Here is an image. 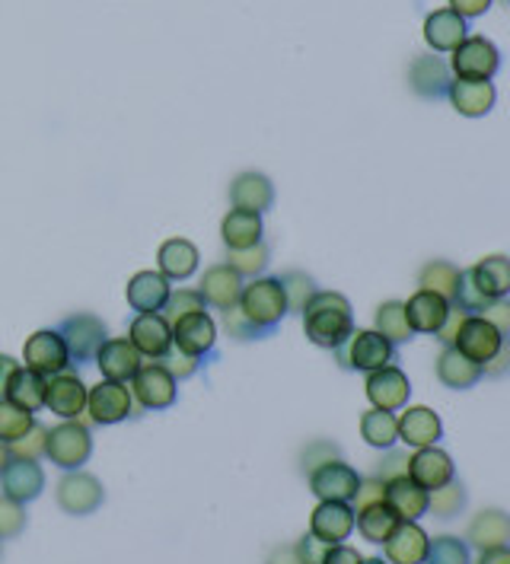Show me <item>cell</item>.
Returning <instances> with one entry per match:
<instances>
[{
  "label": "cell",
  "mask_w": 510,
  "mask_h": 564,
  "mask_svg": "<svg viewBox=\"0 0 510 564\" xmlns=\"http://www.w3.org/2000/svg\"><path fill=\"white\" fill-rule=\"evenodd\" d=\"M303 332L319 348H332V351L341 348L355 332L348 297H341L335 291H316V297L303 310Z\"/></svg>",
  "instance_id": "6da1fadb"
},
{
  "label": "cell",
  "mask_w": 510,
  "mask_h": 564,
  "mask_svg": "<svg viewBox=\"0 0 510 564\" xmlns=\"http://www.w3.org/2000/svg\"><path fill=\"white\" fill-rule=\"evenodd\" d=\"M240 313L256 332L278 326L281 316L287 313V300H284L281 281L278 278H259V281L246 284L240 294Z\"/></svg>",
  "instance_id": "7a4b0ae2"
},
{
  "label": "cell",
  "mask_w": 510,
  "mask_h": 564,
  "mask_svg": "<svg viewBox=\"0 0 510 564\" xmlns=\"http://www.w3.org/2000/svg\"><path fill=\"white\" fill-rule=\"evenodd\" d=\"M93 453V437L84 421H64L48 431L45 456L61 469H80Z\"/></svg>",
  "instance_id": "3957f363"
},
{
  "label": "cell",
  "mask_w": 510,
  "mask_h": 564,
  "mask_svg": "<svg viewBox=\"0 0 510 564\" xmlns=\"http://www.w3.org/2000/svg\"><path fill=\"white\" fill-rule=\"evenodd\" d=\"M341 367H351V370H363V373H373L380 367H390L392 360V341H387L377 328H363V332H351V338L335 348Z\"/></svg>",
  "instance_id": "277c9868"
},
{
  "label": "cell",
  "mask_w": 510,
  "mask_h": 564,
  "mask_svg": "<svg viewBox=\"0 0 510 564\" xmlns=\"http://www.w3.org/2000/svg\"><path fill=\"white\" fill-rule=\"evenodd\" d=\"M498 67H501V55L495 42H488L485 35H466L453 48V70L463 80H491Z\"/></svg>",
  "instance_id": "5b68a950"
},
{
  "label": "cell",
  "mask_w": 510,
  "mask_h": 564,
  "mask_svg": "<svg viewBox=\"0 0 510 564\" xmlns=\"http://www.w3.org/2000/svg\"><path fill=\"white\" fill-rule=\"evenodd\" d=\"M360 476L341 459H329L323 466H316L310 473V491L319 498V501H345L351 505V498L358 495Z\"/></svg>",
  "instance_id": "8992f818"
},
{
  "label": "cell",
  "mask_w": 510,
  "mask_h": 564,
  "mask_svg": "<svg viewBox=\"0 0 510 564\" xmlns=\"http://www.w3.org/2000/svg\"><path fill=\"white\" fill-rule=\"evenodd\" d=\"M131 395L141 409H170L176 402V377L163 364H148L131 377Z\"/></svg>",
  "instance_id": "52a82bcc"
},
{
  "label": "cell",
  "mask_w": 510,
  "mask_h": 564,
  "mask_svg": "<svg viewBox=\"0 0 510 564\" xmlns=\"http://www.w3.org/2000/svg\"><path fill=\"white\" fill-rule=\"evenodd\" d=\"M501 345H504V335L491 326V323H485L481 316H466V323L459 326V335H456V341H453V348H456L459 355L476 360L479 367H485L491 357L498 355Z\"/></svg>",
  "instance_id": "ba28073f"
},
{
  "label": "cell",
  "mask_w": 510,
  "mask_h": 564,
  "mask_svg": "<svg viewBox=\"0 0 510 564\" xmlns=\"http://www.w3.org/2000/svg\"><path fill=\"white\" fill-rule=\"evenodd\" d=\"M412 395L409 387V377L399 370V367H380L373 373H367V399L373 409H383V412H395V409H405Z\"/></svg>",
  "instance_id": "9c48e42d"
},
{
  "label": "cell",
  "mask_w": 510,
  "mask_h": 564,
  "mask_svg": "<svg viewBox=\"0 0 510 564\" xmlns=\"http://www.w3.org/2000/svg\"><path fill=\"white\" fill-rule=\"evenodd\" d=\"M128 341L138 348L141 357L160 360L173 348V326L160 313H138V319L131 323V332H128Z\"/></svg>",
  "instance_id": "30bf717a"
},
{
  "label": "cell",
  "mask_w": 510,
  "mask_h": 564,
  "mask_svg": "<svg viewBox=\"0 0 510 564\" xmlns=\"http://www.w3.org/2000/svg\"><path fill=\"white\" fill-rule=\"evenodd\" d=\"M87 417L96 424H119L131 412V392L112 383V380H102L93 389H87Z\"/></svg>",
  "instance_id": "8fae6325"
},
{
  "label": "cell",
  "mask_w": 510,
  "mask_h": 564,
  "mask_svg": "<svg viewBox=\"0 0 510 564\" xmlns=\"http://www.w3.org/2000/svg\"><path fill=\"white\" fill-rule=\"evenodd\" d=\"M67 345H64V338H61V332H35L30 335V341H26V348H23V360H26V367L35 370V373H42V377H55L61 373L64 367H67Z\"/></svg>",
  "instance_id": "7c38bea8"
},
{
  "label": "cell",
  "mask_w": 510,
  "mask_h": 564,
  "mask_svg": "<svg viewBox=\"0 0 510 564\" xmlns=\"http://www.w3.org/2000/svg\"><path fill=\"white\" fill-rule=\"evenodd\" d=\"M61 338L67 345V355L77 357V360H90L106 345V326H102V319H96L90 313H77V316L64 319Z\"/></svg>",
  "instance_id": "4fadbf2b"
},
{
  "label": "cell",
  "mask_w": 510,
  "mask_h": 564,
  "mask_svg": "<svg viewBox=\"0 0 510 564\" xmlns=\"http://www.w3.org/2000/svg\"><path fill=\"white\" fill-rule=\"evenodd\" d=\"M45 405H48V412H55L58 417L74 421V417L87 409V387L80 383L77 373L61 370V373H55L45 383Z\"/></svg>",
  "instance_id": "5bb4252c"
},
{
  "label": "cell",
  "mask_w": 510,
  "mask_h": 564,
  "mask_svg": "<svg viewBox=\"0 0 510 564\" xmlns=\"http://www.w3.org/2000/svg\"><path fill=\"white\" fill-rule=\"evenodd\" d=\"M409 478L421 485L424 491H437L456 478L453 459L437 446H421V449H415V456H409Z\"/></svg>",
  "instance_id": "9a60e30c"
},
{
  "label": "cell",
  "mask_w": 510,
  "mask_h": 564,
  "mask_svg": "<svg viewBox=\"0 0 510 564\" xmlns=\"http://www.w3.org/2000/svg\"><path fill=\"white\" fill-rule=\"evenodd\" d=\"M355 530V507L345 501H319V507L310 517V533L323 539L326 545L345 542Z\"/></svg>",
  "instance_id": "2e32d148"
},
{
  "label": "cell",
  "mask_w": 510,
  "mask_h": 564,
  "mask_svg": "<svg viewBox=\"0 0 510 564\" xmlns=\"http://www.w3.org/2000/svg\"><path fill=\"white\" fill-rule=\"evenodd\" d=\"M447 96H451L453 109H456L459 116H466V119H481V116H488V112L495 109V99H498L491 80H463V77L451 80Z\"/></svg>",
  "instance_id": "e0dca14e"
},
{
  "label": "cell",
  "mask_w": 510,
  "mask_h": 564,
  "mask_svg": "<svg viewBox=\"0 0 510 564\" xmlns=\"http://www.w3.org/2000/svg\"><path fill=\"white\" fill-rule=\"evenodd\" d=\"M469 278V284L476 288V294L485 297L488 303L491 300H504L510 297V259L508 256H488L481 259L469 271H463Z\"/></svg>",
  "instance_id": "ac0fdd59"
},
{
  "label": "cell",
  "mask_w": 510,
  "mask_h": 564,
  "mask_svg": "<svg viewBox=\"0 0 510 564\" xmlns=\"http://www.w3.org/2000/svg\"><path fill=\"white\" fill-rule=\"evenodd\" d=\"M58 505L74 513V517H84L96 507L102 505V485L99 478L87 476V473H70L58 481Z\"/></svg>",
  "instance_id": "d6986e66"
},
{
  "label": "cell",
  "mask_w": 510,
  "mask_h": 564,
  "mask_svg": "<svg viewBox=\"0 0 510 564\" xmlns=\"http://www.w3.org/2000/svg\"><path fill=\"white\" fill-rule=\"evenodd\" d=\"M99 373L112 383H124L141 370V355L128 338H106V345L96 355Z\"/></svg>",
  "instance_id": "ffe728a7"
},
{
  "label": "cell",
  "mask_w": 510,
  "mask_h": 564,
  "mask_svg": "<svg viewBox=\"0 0 510 564\" xmlns=\"http://www.w3.org/2000/svg\"><path fill=\"white\" fill-rule=\"evenodd\" d=\"M214 341H217V326H214L208 313L182 316L180 323L173 326V348H180L182 355L202 357L214 348Z\"/></svg>",
  "instance_id": "44dd1931"
},
{
  "label": "cell",
  "mask_w": 510,
  "mask_h": 564,
  "mask_svg": "<svg viewBox=\"0 0 510 564\" xmlns=\"http://www.w3.org/2000/svg\"><path fill=\"white\" fill-rule=\"evenodd\" d=\"M427 533L412 520H399V527L392 530L390 539L383 542L387 549V562L390 564H424L427 555Z\"/></svg>",
  "instance_id": "7402d4cb"
},
{
  "label": "cell",
  "mask_w": 510,
  "mask_h": 564,
  "mask_svg": "<svg viewBox=\"0 0 510 564\" xmlns=\"http://www.w3.org/2000/svg\"><path fill=\"white\" fill-rule=\"evenodd\" d=\"M441 434H444V424H441L437 412H431L427 405H412L399 415V441L402 444L415 446V449L434 446L441 441Z\"/></svg>",
  "instance_id": "603a6c76"
},
{
  "label": "cell",
  "mask_w": 510,
  "mask_h": 564,
  "mask_svg": "<svg viewBox=\"0 0 510 564\" xmlns=\"http://www.w3.org/2000/svg\"><path fill=\"white\" fill-rule=\"evenodd\" d=\"M202 300L217 310H234L242 294V274L230 265H214L202 278Z\"/></svg>",
  "instance_id": "cb8c5ba5"
},
{
  "label": "cell",
  "mask_w": 510,
  "mask_h": 564,
  "mask_svg": "<svg viewBox=\"0 0 510 564\" xmlns=\"http://www.w3.org/2000/svg\"><path fill=\"white\" fill-rule=\"evenodd\" d=\"M0 485H3V495H7V498L26 505V501H32V498L42 491L45 476H42V469H39L35 459H17V456H13V459L7 463V469L0 473Z\"/></svg>",
  "instance_id": "d4e9b609"
},
{
  "label": "cell",
  "mask_w": 510,
  "mask_h": 564,
  "mask_svg": "<svg viewBox=\"0 0 510 564\" xmlns=\"http://www.w3.org/2000/svg\"><path fill=\"white\" fill-rule=\"evenodd\" d=\"M466 542L476 545L479 552L485 549H501V545H510V517L498 507H488L476 513L469 520V530H466Z\"/></svg>",
  "instance_id": "484cf974"
},
{
  "label": "cell",
  "mask_w": 510,
  "mask_h": 564,
  "mask_svg": "<svg viewBox=\"0 0 510 564\" xmlns=\"http://www.w3.org/2000/svg\"><path fill=\"white\" fill-rule=\"evenodd\" d=\"M409 84L424 99H437L451 87V67H447V61H441L437 55H421L409 67Z\"/></svg>",
  "instance_id": "4316f807"
},
{
  "label": "cell",
  "mask_w": 510,
  "mask_h": 564,
  "mask_svg": "<svg viewBox=\"0 0 510 564\" xmlns=\"http://www.w3.org/2000/svg\"><path fill=\"white\" fill-rule=\"evenodd\" d=\"M451 306L444 297H437V294H431V291H419V294H412L409 303H405V316H409V326L412 332H441V326L447 323V316H451Z\"/></svg>",
  "instance_id": "83f0119b"
},
{
  "label": "cell",
  "mask_w": 510,
  "mask_h": 564,
  "mask_svg": "<svg viewBox=\"0 0 510 564\" xmlns=\"http://www.w3.org/2000/svg\"><path fill=\"white\" fill-rule=\"evenodd\" d=\"M166 297H170V278H163L160 271H138L128 281V303L138 313H156V310H163Z\"/></svg>",
  "instance_id": "f1b7e54d"
},
{
  "label": "cell",
  "mask_w": 510,
  "mask_h": 564,
  "mask_svg": "<svg viewBox=\"0 0 510 564\" xmlns=\"http://www.w3.org/2000/svg\"><path fill=\"white\" fill-rule=\"evenodd\" d=\"M427 498H431V491H424V488L415 485L409 476L387 481V505L392 507V513H395L399 520L419 523V517L427 513Z\"/></svg>",
  "instance_id": "f546056e"
},
{
  "label": "cell",
  "mask_w": 510,
  "mask_h": 564,
  "mask_svg": "<svg viewBox=\"0 0 510 564\" xmlns=\"http://www.w3.org/2000/svg\"><path fill=\"white\" fill-rule=\"evenodd\" d=\"M156 265H160V274L170 278V281H185L195 274L198 268V249L188 242V239L173 237L166 239L156 252Z\"/></svg>",
  "instance_id": "4dcf8cb0"
},
{
  "label": "cell",
  "mask_w": 510,
  "mask_h": 564,
  "mask_svg": "<svg viewBox=\"0 0 510 564\" xmlns=\"http://www.w3.org/2000/svg\"><path fill=\"white\" fill-rule=\"evenodd\" d=\"M463 39H466V20L459 13H453L451 7L447 10H434L424 20V42L434 52H453Z\"/></svg>",
  "instance_id": "1f68e13d"
},
{
  "label": "cell",
  "mask_w": 510,
  "mask_h": 564,
  "mask_svg": "<svg viewBox=\"0 0 510 564\" xmlns=\"http://www.w3.org/2000/svg\"><path fill=\"white\" fill-rule=\"evenodd\" d=\"M230 202L234 208L252 210V214H262L271 208L274 202V188H271L269 176L262 173H240L230 185Z\"/></svg>",
  "instance_id": "d6a6232c"
},
{
  "label": "cell",
  "mask_w": 510,
  "mask_h": 564,
  "mask_svg": "<svg viewBox=\"0 0 510 564\" xmlns=\"http://www.w3.org/2000/svg\"><path fill=\"white\" fill-rule=\"evenodd\" d=\"M45 377L42 373H35L30 367H17L13 373H10V380H7V387H3V399H10V402H17L20 409H26V412H39L42 405H45Z\"/></svg>",
  "instance_id": "836d02e7"
},
{
  "label": "cell",
  "mask_w": 510,
  "mask_h": 564,
  "mask_svg": "<svg viewBox=\"0 0 510 564\" xmlns=\"http://www.w3.org/2000/svg\"><path fill=\"white\" fill-rule=\"evenodd\" d=\"M437 380L451 389H469L481 380V367L466 355H459L451 345L437 357Z\"/></svg>",
  "instance_id": "e575fe53"
},
{
  "label": "cell",
  "mask_w": 510,
  "mask_h": 564,
  "mask_svg": "<svg viewBox=\"0 0 510 564\" xmlns=\"http://www.w3.org/2000/svg\"><path fill=\"white\" fill-rule=\"evenodd\" d=\"M220 237L227 242V249H249L262 242V217L252 210L234 208L220 224Z\"/></svg>",
  "instance_id": "d590c367"
},
{
  "label": "cell",
  "mask_w": 510,
  "mask_h": 564,
  "mask_svg": "<svg viewBox=\"0 0 510 564\" xmlns=\"http://www.w3.org/2000/svg\"><path fill=\"white\" fill-rule=\"evenodd\" d=\"M459 281H463V271L453 262H444V259L427 262L419 274L421 291H431V294L444 297L447 303H456V297H459Z\"/></svg>",
  "instance_id": "8d00e7d4"
},
{
  "label": "cell",
  "mask_w": 510,
  "mask_h": 564,
  "mask_svg": "<svg viewBox=\"0 0 510 564\" xmlns=\"http://www.w3.org/2000/svg\"><path fill=\"white\" fill-rule=\"evenodd\" d=\"M355 527L360 530V535L367 539V542H377V545H383L390 533L399 527V517L392 513V507L383 501V505H370L363 507L355 513Z\"/></svg>",
  "instance_id": "74e56055"
},
{
  "label": "cell",
  "mask_w": 510,
  "mask_h": 564,
  "mask_svg": "<svg viewBox=\"0 0 510 564\" xmlns=\"http://www.w3.org/2000/svg\"><path fill=\"white\" fill-rule=\"evenodd\" d=\"M360 437L377 449H390L399 441V417L383 409H370L360 417Z\"/></svg>",
  "instance_id": "f35d334b"
},
{
  "label": "cell",
  "mask_w": 510,
  "mask_h": 564,
  "mask_svg": "<svg viewBox=\"0 0 510 564\" xmlns=\"http://www.w3.org/2000/svg\"><path fill=\"white\" fill-rule=\"evenodd\" d=\"M377 332L399 345V341H409L412 338V326H409V316H405V303L399 300H387L380 310H377Z\"/></svg>",
  "instance_id": "ab89813d"
},
{
  "label": "cell",
  "mask_w": 510,
  "mask_h": 564,
  "mask_svg": "<svg viewBox=\"0 0 510 564\" xmlns=\"http://www.w3.org/2000/svg\"><path fill=\"white\" fill-rule=\"evenodd\" d=\"M32 424V412L26 409H20L17 402H10V399H0V441L3 444H17L26 431H30Z\"/></svg>",
  "instance_id": "60d3db41"
},
{
  "label": "cell",
  "mask_w": 510,
  "mask_h": 564,
  "mask_svg": "<svg viewBox=\"0 0 510 564\" xmlns=\"http://www.w3.org/2000/svg\"><path fill=\"white\" fill-rule=\"evenodd\" d=\"M424 564H473L469 562V545L459 542L456 535H437L427 542Z\"/></svg>",
  "instance_id": "b9f144b4"
},
{
  "label": "cell",
  "mask_w": 510,
  "mask_h": 564,
  "mask_svg": "<svg viewBox=\"0 0 510 564\" xmlns=\"http://www.w3.org/2000/svg\"><path fill=\"white\" fill-rule=\"evenodd\" d=\"M463 507H466V488H463L456 478L447 481L444 488L431 491V498H427V510H431L434 517H441V520H451V517H456Z\"/></svg>",
  "instance_id": "7bdbcfd3"
},
{
  "label": "cell",
  "mask_w": 510,
  "mask_h": 564,
  "mask_svg": "<svg viewBox=\"0 0 510 564\" xmlns=\"http://www.w3.org/2000/svg\"><path fill=\"white\" fill-rule=\"evenodd\" d=\"M281 281V288H284V300H287V310H294V313H303L306 310V303L316 297V284H313V278L310 274H303V271H287L284 278H278Z\"/></svg>",
  "instance_id": "ee69618b"
},
{
  "label": "cell",
  "mask_w": 510,
  "mask_h": 564,
  "mask_svg": "<svg viewBox=\"0 0 510 564\" xmlns=\"http://www.w3.org/2000/svg\"><path fill=\"white\" fill-rule=\"evenodd\" d=\"M192 313H205V300L198 291H170V297L163 303V319L170 326H176L182 316H192Z\"/></svg>",
  "instance_id": "f6af8a7d"
},
{
  "label": "cell",
  "mask_w": 510,
  "mask_h": 564,
  "mask_svg": "<svg viewBox=\"0 0 510 564\" xmlns=\"http://www.w3.org/2000/svg\"><path fill=\"white\" fill-rule=\"evenodd\" d=\"M227 259H230L227 265L237 268L240 274H259L262 268L269 265V246L265 242H256L249 249H230Z\"/></svg>",
  "instance_id": "bcb514c9"
},
{
  "label": "cell",
  "mask_w": 510,
  "mask_h": 564,
  "mask_svg": "<svg viewBox=\"0 0 510 564\" xmlns=\"http://www.w3.org/2000/svg\"><path fill=\"white\" fill-rule=\"evenodd\" d=\"M45 441H48V427L32 424L30 431H26L17 444H10V453H13L17 459H42V453H45Z\"/></svg>",
  "instance_id": "7dc6e473"
},
{
  "label": "cell",
  "mask_w": 510,
  "mask_h": 564,
  "mask_svg": "<svg viewBox=\"0 0 510 564\" xmlns=\"http://www.w3.org/2000/svg\"><path fill=\"white\" fill-rule=\"evenodd\" d=\"M23 527H26V510H23V505L3 495L0 498V539L17 535Z\"/></svg>",
  "instance_id": "c3c4849f"
},
{
  "label": "cell",
  "mask_w": 510,
  "mask_h": 564,
  "mask_svg": "<svg viewBox=\"0 0 510 564\" xmlns=\"http://www.w3.org/2000/svg\"><path fill=\"white\" fill-rule=\"evenodd\" d=\"M387 501V481L383 478H360L358 485V495L351 498V507H355V513L358 510H363V507L370 505H383Z\"/></svg>",
  "instance_id": "681fc988"
},
{
  "label": "cell",
  "mask_w": 510,
  "mask_h": 564,
  "mask_svg": "<svg viewBox=\"0 0 510 564\" xmlns=\"http://www.w3.org/2000/svg\"><path fill=\"white\" fill-rule=\"evenodd\" d=\"M479 316L485 319V323H491V326L498 328V332H501L504 338H510V300L508 297L491 300V303H488V306L481 310Z\"/></svg>",
  "instance_id": "f907efd6"
},
{
  "label": "cell",
  "mask_w": 510,
  "mask_h": 564,
  "mask_svg": "<svg viewBox=\"0 0 510 564\" xmlns=\"http://www.w3.org/2000/svg\"><path fill=\"white\" fill-rule=\"evenodd\" d=\"M326 552H329V545L323 539H316L313 533L303 535L301 542H297V558H301V564H323Z\"/></svg>",
  "instance_id": "816d5d0a"
},
{
  "label": "cell",
  "mask_w": 510,
  "mask_h": 564,
  "mask_svg": "<svg viewBox=\"0 0 510 564\" xmlns=\"http://www.w3.org/2000/svg\"><path fill=\"white\" fill-rule=\"evenodd\" d=\"M163 367L173 373V377H192L195 367H198V357L182 355L180 348H170V355L163 357Z\"/></svg>",
  "instance_id": "f5cc1de1"
},
{
  "label": "cell",
  "mask_w": 510,
  "mask_h": 564,
  "mask_svg": "<svg viewBox=\"0 0 510 564\" xmlns=\"http://www.w3.org/2000/svg\"><path fill=\"white\" fill-rule=\"evenodd\" d=\"M466 316H469V313H466V310H463L459 303H453L447 323H444V326H441V332H437V338L444 341V348H451L453 341H456V335H459V326L466 323Z\"/></svg>",
  "instance_id": "db71d44e"
},
{
  "label": "cell",
  "mask_w": 510,
  "mask_h": 564,
  "mask_svg": "<svg viewBox=\"0 0 510 564\" xmlns=\"http://www.w3.org/2000/svg\"><path fill=\"white\" fill-rule=\"evenodd\" d=\"M402 476H409V456H405V453H390V456L380 463V473H377V478L392 481V478H402Z\"/></svg>",
  "instance_id": "11a10c76"
},
{
  "label": "cell",
  "mask_w": 510,
  "mask_h": 564,
  "mask_svg": "<svg viewBox=\"0 0 510 564\" xmlns=\"http://www.w3.org/2000/svg\"><path fill=\"white\" fill-rule=\"evenodd\" d=\"M508 370H510V338H504L501 351L481 367V373H488V377H504Z\"/></svg>",
  "instance_id": "9f6ffc18"
},
{
  "label": "cell",
  "mask_w": 510,
  "mask_h": 564,
  "mask_svg": "<svg viewBox=\"0 0 510 564\" xmlns=\"http://www.w3.org/2000/svg\"><path fill=\"white\" fill-rule=\"evenodd\" d=\"M491 7V0H451L453 13H459L463 20H476Z\"/></svg>",
  "instance_id": "6f0895ef"
},
{
  "label": "cell",
  "mask_w": 510,
  "mask_h": 564,
  "mask_svg": "<svg viewBox=\"0 0 510 564\" xmlns=\"http://www.w3.org/2000/svg\"><path fill=\"white\" fill-rule=\"evenodd\" d=\"M363 558L358 555V549H351V545H329V552H326V558L323 564H360Z\"/></svg>",
  "instance_id": "680465c9"
},
{
  "label": "cell",
  "mask_w": 510,
  "mask_h": 564,
  "mask_svg": "<svg viewBox=\"0 0 510 564\" xmlns=\"http://www.w3.org/2000/svg\"><path fill=\"white\" fill-rule=\"evenodd\" d=\"M476 564H510V545H501V549H485Z\"/></svg>",
  "instance_id": "91938a15"
},
{
  "label": "cell",
  "mask_w": 510,
  "mask_h": 564,
  "mask_svg": "<svg viewBox=\"0 0 510 564\" xmlns=\"http://www.w3.org/2000/svg\"><path fill=\"white\" fill-rule=\"evenodd\" d=\"M17 370V360L7 355H0V395H3V387H7V380H10V373Z\"/></svg>",
  "instance_id": "94428289"
},
{
  "label": "cell",
  "mask_w": 510,
  "mask_h": 564,
  "mask_svg": "<svg viewBox=\"0 0 510 564\" xmlns=\"http://www.w3.org/2000/svg\"><path fill=\"white\" fill-rule=\"evenodd\" d=\"M10 459H13V453H10V444H3V441H0V473L7 469V463H10Z\"/></svg>",
  "instance_id": "6125c7cd"
},
{
  "label": "cell",
  "mask_w": 510,
  "mask_h": 564,
  "mask_svg": "<svg viewBox=\"0 0 510 564\" xmlns=\"http://www.w3.org/2000/svg\"><path fill=\"white\" fill-rule=\"evenodd\" d=\"M360 564H390V562H383V558H363Z\"/></svg>",
  "instance_id": "be15d7a7"
},
{
  "label": "cell",
  "mask_w": 510,
  "mask_h": 564,
  "mask_svg": "<svg viewBox=\"0 0 510 564\" xmlns=\"http://www.w3.org/2000/svg\"><path fill=\"white\" fill-rule=\"evenodd\" d=\"M501 3H508V7H510V0H501Z\"/></svg>",
  "instance_id": "e7e4bbea"
}]
</instances>
